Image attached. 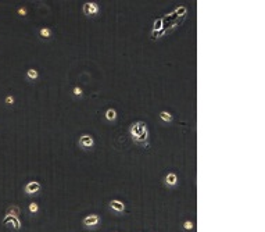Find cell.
<instances>
[{
    "instance_id": "obj_10",
    "label": "cell",
    "mask_w": 265,
    "mask_h": 232,
    "mask_svg": "<svg viewBox=\"0 0 265 232\" xmlns=\"http://www.w3.org/2000/svg\"><path fill=\"white\" fill-rule=\"evenodd\" d=\"M28 211L31 213V214H36V213L39 211V204H38L36 202H31L28 206Z\"/></svg>"
},
{
    "instance_id": "obj_6",
    "label": "cell",
    "mask_w": 265,
    "mask_h": 232,
    "mask_svg": "<svg viewBox=\"0 0 265 232\" xmlns=\"http://www.w3.org/2000/svg\"><path fill=\"white\" fill-rule=\"evenodd\" d=\"M110 207L113 208V210H115V211H118V213L125 211V204L122 203L121 200H117V199H113L111 202H110Z\"/></svg>"
},
{
    "instance_id": "obj_9",
    "label": "cell",
    "mask_w": 265,
    "mask_h": 232,
    "mask_svg": "<svg viewBox=\"0 0 265 232\" xmlns=\"http://www.w3.org/2000/svg\"><path fill=\"white\" fill-rule=\"evenodd\" d=\"M106 118L109 121H114L117 118V111L114 108H109V110L106 111Z\"/></svg>"
},
{
    "instance_id": "obj_4",
    "label": "cell",
    "mask_w": 265,
    "mask_h": 232,
    "mask_svg": "<svg viewBox=\"0 0 265 232\" xmlns=\"http://www.w3.org/2000/svg\"><path fill=\"white\" fill-rule=\"evenodd\" d=\"M40 186L42 185L38 182V181H31V182H28V184L25 185V193H28V195H32V193H36L40 190Z\"/></svg>"
},
{
    "instance_id": "obj_14",
    "label": "cell",
    "mask_w": 265,
    "mask_h": 232,
    "mask_svg": "<svg viewBox=\"0 0 265 232\" xmlns=\"http://www.w3.org/2000/svg\"><path fill=\"white\" fill-rule=\"evenodd\" d=\"M72 93L75 95V96H82V93L83 92H82V89H80L79 86H75V88L72 89Z\"/></svg>"
},
{
    "instance_id": "obj_1",
    "label": "cell",
    "mask_w": 265,
    "mask_h": 232,
    "mask_svg": "<svg viewBox=\"0 0 265 232\" xmlns=\"http://www.w3.org/2000/svg\"><path fill=\"white\" fill-rule=\"evenodd\" d=\"M129 135L136 143H146L149 139V131L147 124L145 121H136L129 127Z\"/></svg>"
},
{
    "instance_id": "obj_3",
    "label": "cell",
    "mask_w": 265,
    "mask_h": 232,
    "mask_svg": "<svg viewBox=\"0 0 265 232\" xmlns=\"http://www.w3.org/2000/svg\"><path fill=\"white\" fill-rule=\"evenodd\" d=\"M82 10H83V13L86 16H94V14L99 13V6H97V3L90 1V3H85Z\"/></svg>"
},
{
    "instance_id": "obj_15",
    "label": "cell",
    "mask_w": 265,
    "mask_h": 232,
    "mask_svg": "<svg viewBox=\"0 0 265 232\" xmlns=\"http://www.w3.org/2000/svg\"><path fill=\"white\" fill-rule=\"evenodd\" d=\"M6 103H7V104H13V103H14V97H13V96H7V97H6Z\"/></svg>"
},
{
    "instance_id": "obj_2",
    "label": "cell",
    "mask_w": 265,
    "mask_h": 232,
    "mask_svg": "<svg viewBox=\"0 0 265 232\" xmlns=\"http://www.w3.org/2000/svg\"><path fill=\"white\" fill-rule=\"evenodd\" d=\"M99 222H100V217L97 216V214L86 216L83 220H82V224H83L85 227H96Z\"/></svg>"
},
{
    "instance_id": "obj_13",
    "label": "cell",
    "mask_w": 265,
    "mask_h": 232,
    "mask_svg": "<svg viewBox=\"0 0 265 232\" xmlns=\"http://www.w3.org/2000/svg\"><path fill=\"white\" fill-rule=\"evenodd\" d=\"M193 228H194V224H193L190 220H186L185 222H183V229H185V231H192Z\"/></svg>"
},
{
    "instance_id": "obj_5",
    "label": "cell",
    "mask_w": 265,
    "mask_h": 232,
    "mask_svg": "<svg viewBox=\"0 0 265 232\" xmlns=\"http://www.w3.org/2000/svg\"><path fill=\"white\" fill-rule=\"evenodd\" d=\"M79 145L82 148H92L93 145H94V139L90 135H82L79 139Z\"/></svg>"
},
{
    "instance_id": "obj_12",
    "label": "cell",
    "mask_w": 265,
    "mask_h": 232,
    "mask_svg": "<svg viewBox=\"0 0 265 232\" xmlns=\"http://www.w3.org/2000/svg\"><path fill=\"white\" fill-rule=\"evenodd\" d=\"M39 35L42 36V38H44V39H49L50 36H52V31L49 28H40L39 29Z\"/></svg>"
},
{
    "instance_id": "obj_16",
    "label": "cell",
    "mask_w": 265,
    "mask_h": 232,
    "mask_svg": "<svg viewBox=\"0 0 265 232\" xmlns=\"http://www.w3.org/2000/svg\"><path fill=\"white\" fill-rule=\"evenodd\" d=\"M18 14H20V16H27V10H25V8H20V10H18Z\"/></svg>"
},
{
    "instance_id": "obj_7",
    "label": "cell",
    "mask_w": 265,
    "mask_h": 232,
    "mask_svg": "<svg viewBox=\"0 0 265 232\" xmlns=\"http://www.w3.org/2000/svg\"><path fill=\"white\" fill-rule=\"evenodd\" d=\"M165 182H167V185H169V186H175V185L178 184V175L175 172H169L168 175L165 176Z\"/></svg>"
},
{
    "instance_id": "obj_11",
    "label": "cell",
    "mask_w": 265,
    "mask_h": 232,
    "mask_svg": "<svg viewBox=\"0 0 265 232\" xmlns=\"http://www.w3.org/2000/svg\"><path fill=\"white\" fill-rule=\"evenodd\" d=\"M38 76H39V72L35 68H29L27 71V78H29V79H36Z\"/></svg>"
},
{
    "instance_id": "obj_8",
    "label": "cell",
    "mask_w": 265,
    "mask_h": 232,
    "mask_svg": "<svg viewBox=\"0 0 265 232\" xmlns=\"http://www.w3.org/2000/svg\"><path fill=\"white\" fill-rule=\"evenodd\" d=\"M160 118H161L162 121H165V122H171V121L173 120L172 114H171V113H168V111H161V113H160Z\"/></svg>"
}]
</instances>
